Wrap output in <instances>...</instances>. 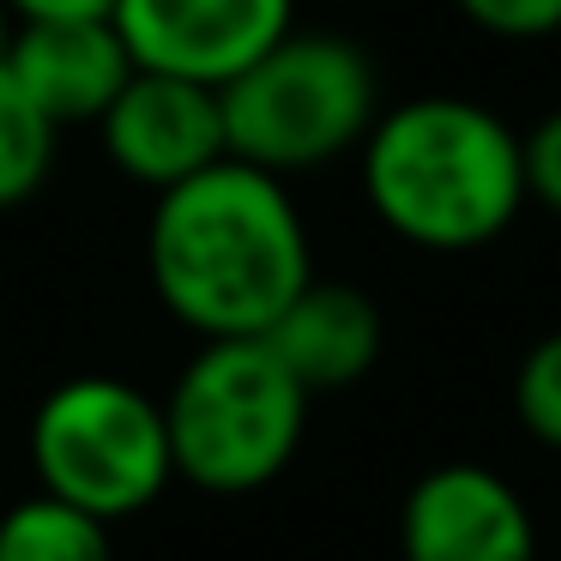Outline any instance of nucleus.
Masks as SVG:
<instances>
[{"label": "nucleus", "instance_id": "f257e3e1", "mask_svg": "<svg viewBox=\"0 0 561 561\" xmlns=\"http://www.w3.org/2000/svg\"><path fill=\"white\" fill-rule=\"evenodd\" d=\"M146 278L199 339H260L314 278L302 206L272 170L242 158L206 163L151 199Z\"/></svg>", "mask_w": 561, "mask_h": 561}, {"label": "nucleus", "instance_id": "f03ea898", "mask_svg": "<svg viewBox=\"0 0 561 561\" xmlns=\"http://www.w3.org/2000/svg\"><path fill=\"white\" fill-rule=\"evenodd\" d=\"M356 170L368 211L423 254H477L531 206L519 134L489 103L453 91L380 103Z\"/></svg>", "mask_w": 561, "mask_h": 561}, {"label": "nucleus", "instance_id": "7ed1b4c3", "mask_svg": "<svg viewBox=\"0 0 561 561\" xmlns=\"http://www.w3.org/2000/svg\"><path fill=\"white\" fill-rule=\"evenodd\" d=\"M308 392L266 339H199L163 392L175 483L199 495H260L308 435Z\"/></svg>", "mask_w": 561, "mask_h": 561}, {"label": "nucleus", "instance_id": "20e7f679", "mask_svg": "<svg viewBox=\"0 0 561 561\" xmlns=\"http://www.w3.org/2000/svg\"><path fill=\"white\" fill-rule=\"evenodd\" d=\"M218 103L230 158L290 182L302 170L356 158L380 115V73L363 43L290 25L266 55L224 79Z\"/></svg>", "mask_w": 561, "mask_h": 561}, {"label": "nucleus", "instance_id": "39448f33", "mask_svg": "<svg viewBox=\"0 0 561 561\" xmlns=\"http://www.w3.org/2000/svg\"><path fill=\"white\" fill-rule=\"evenodd\" d=\"M37 489L103 525L146 513L175 483L163 399L122 375H73L31 416Z\"/></svg>", "mask_w": 561, "mask_h": 561}, {"label": "nucleus", "instance_id": "423d86ee", "mask_svg": "<svg viewBox=\"0 0 561 561\" xmlns=\"http://www.w3.org/2000/svg\"><path fill=\"white\" fill-rule=\"evenodd\" d=\"M110 19L134 67L218 91L296 25V0H115Z\"/></svg>", "mask_w": 561, "mask_h": 561}, {"label": "nucleus", "instance_id": "0eeeda50", "mask_svg": "<svg viewBox=\"0 0 561 561\" xmlns=\"http://www.w3.org/2000/svg\"><path fill=\"white\" fill-rule=\"evenodd\" d=\"M98 146L127 182L151 187V194L199 175L206 163L230 158L218 91L199 85V79L151 73V67H134V79L98 115Z\"/></svg>", "mask_w": 561, "mask_h": 561}, {"label": "nucleus", "instance_id": "6e6552de", "mask_svg": "<svg viewBox=\"0 0 561 561\" xmlns=\"http://www.w3.org/2000/svg\"><path fill=\"white\" fill-rule=\"evenodd\" d=\"M404 561H537V519L501 471L447 459L404 489L399 507Z\"/></svg>", "mask_w": 561, "mask_h": 561}, {"label": "nucleus", "instance_id": "1a4fd4ad", "mask_svg": "<svg viewBox=\"0 0 561 561\" xmlns=\"http://www.w3.org/2000/svg\"><path fill=\"white\" fill-rule=\"evenodd\" d=\"M7 73L55 127H98L115 91L134 79V55L115 19H19L7 43Z\"/></svg>", "mask_w": 561, "mask_h": 561}, {"label": "nucleus", "instance_id": "9d476101", "mask_svg": "<svg viewBox=\"0 0 561 561\" xmlns=\"http://www.w3.org/2000/svg\"><path fill=\"white\" fill-rule=\"evenodd\" d=\"M260 339L272 344L284 368L296 375V387L308 399L320 392H344L380 363V344H387V320H380L375 296L356 290L344 278H308L290 302L278 308Z\"/></svg>", "mask_w": 561, "mask_h": 561}, {"label": "nucleus", "instance_id": "9b49d317", "mask_svg": "<svg viewBox=\"0 0 561 561\" xmlns=\"http://www.w3.org/2000/svg\"><path fill=\"white\" fill-rule=\"evenodd\" d=\"M110 531L115 525L37 489L0 513V561H115Z\"/></svg>", "mask_w": 561, "mask_h": 561}, {"label": "nucleus", "instance_id": "f8f14e48", "mask_svg": "<svg viewBox=\"0 0 561 561\" xmlns=\"http://www.w3.org/2000/svg\"><path fill=\"white\" fill-rule=\"evenodd\" d=\"M55 139H61V127L31 103V91L0 61V211H19L25 199L43 194L55 170Z\"/></svg>", "mask_w": 561, "mask_h": 561}, {"label": "nucleus", "instance_id": "ddd939ff", "mask_svg": "<svg viewBox=\"0 0 561 561\" xmlns=\"http://www.w3.org/2000/svg\"><path fill=\"white\" fill-rule=\"evenodd\" d=\"M513 416L537 447L561 453V327L543 332L513 368Z\"/></svg>", "mask_w": 561, "mask_h": 561}, {"label": "nucleus", "instance_id": "4468645a", "mask_svg": "<svg viewBox=\"0 0 561 561\" xmlns=\"http://www.w3.org/2000/svg\"><path fill=\"white\" fill-rule=\"evenodd\" d=\"M465 25L501 43H537L561 31V0H453Z\"/></svg>", "mask_w": 561, "mask_h": 561}, {"label": "nucleus", "instance_id": "2eb2a0df", "mask_svg": "<svg viewBox=\"0 0 561 561\" xmlns=\"http://www.w3.org/2000/svg\"><path fill=\"white\" fill-rule=\"evenodd\" d=\"M525 151V199L561 218V110H549L531 134H519Z\"/></svg>", "mask_w": 561, "mask_h": 561}, {"label": "nucleus", "instance_id": "dca6fc26", "mask_svg": "<svg viewBox=\"0 0 561 561\" xmlns=\"http://www.w3.org/2000/svg\"><path fill=\"white\" fill-rule=\"evenodd\" d=\"M13 19H110L115 0H7Z\"/></svg>", "mask_w": 561, "mask_h": 561}, {"label": "nucleus", "instance_id": "f3484780", "mask_svg": "<svg viewBox=\"0 0 561 561\" xmlns=\"http://www.w3.org/2000/svg\"><path fill=\"white\" fill-rule=\"evenodd\" d=\"M13 25H19V19H13V7L0 0V61H7V43H13Z\"/></svg>", "mask_w": 561, "mask_h": 561}]
</instances>
